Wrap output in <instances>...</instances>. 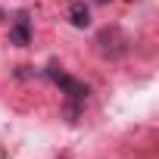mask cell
<instances>
[{"label":"cell","instance_id":"cell-5","mask_svg":"<svg viewBox=\"0 0 159 159\" xmlns=\"http://www.w3.org/2000/svg\"><path fill=\"white\" fill-rule=\"evenodd\" d=\"M103 3H106V0H103Z\"/></svg>","mask_w":159,"mask_h":159},{"label":"cell","instance_id":"cell-4","mask_svg":"<svg viewBox=\"0 0 159 159\" xmlns=\"http://www.w3.org/2000/svg\"><path fill=\"white\" fill-rule=\"evenodd\" d=\"M69 16H72V25H75V28H88V25H91V10H88L84 3H72Z\"/></svg>","mask_w":159,"mask_h":159},{"label":"cell","instance_id":"cell-3","mask_svg":"<svg viewBox=\"0 0 159 159\" xmlns=\"http://www.w3.org/2000/svg\"><path fill=\"white\" fill-rule=\"evenodd\" d=\"M10 41L16 47H28V41H31V22H28V16H19L16 19V25L10 28Z\"/></svg>","mask_w":159,"mask_h":159},{"label":"cell","instance_id":"cell-1","mask_svg":"<svg viewBox=\"0 0 159 159\" xmlns=\"http://www.w3.org/2000/svg\"><path fill=\"white\" fill-rule=\"evenodd\" d=\"M47 78H50V81H56L59 88H62V94L69 97V116H75L78 112V103H84L88 100V84H81V81H75V78L72 75H66V72H59L56 66H50L47 69Z\"/></svg>","mask_w":159,"mask_h":159},{"label":"cell","instance_id":"cell-2","mask_svg":"<svg viewBox=\"0 0 159 159\" xmlns=\"http://www.w3.org/2000/svg\"><path fill=\"white\" fill-rule=\"evenodd\" d=\"M97 44H100V53L103 56H122L128 50V38L119 28H103L100 38H97Z\"/></svg>","mask_w":159,"mask_h":159},{"label":"cell","instance_id":"cell-6","mask_svg":"<svg viewBox=\"0 0 159 159\" xmlns=\"http://www.w3.org/2000/svg\"><path fill=\"white\" fill-rule=\"evenodd\" d=\"M0 16H3V13H0Z\"/></svg>","mask_w":159,"mask_h":159}]
</instances>
